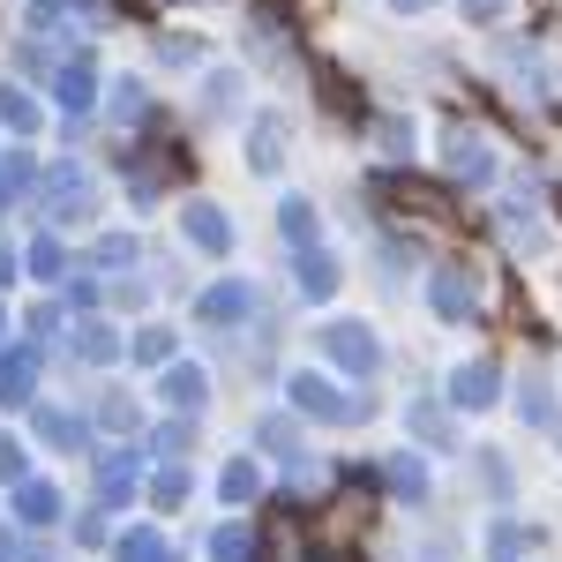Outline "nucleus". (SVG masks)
I'll return each mask as SVG.
<instances>
[]
</instances>
